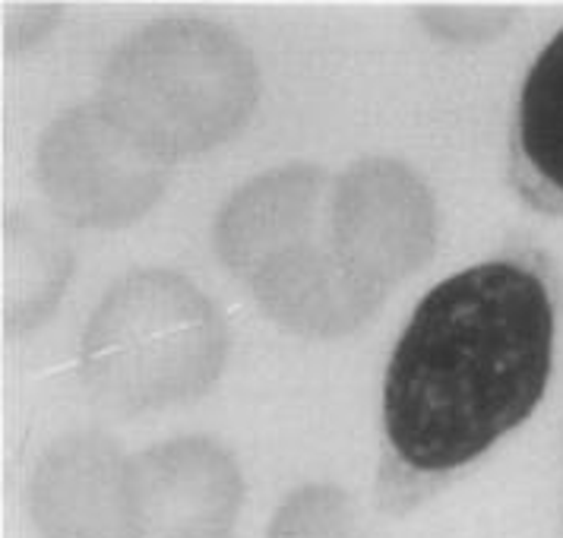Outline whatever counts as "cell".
<instances>
[{"instance_id":"cell-2","label":"cell","mask_w":563,"mask_h":538,"mask_svg":"<svg viewBox=\"0 0 563 538\" xmlns=\"http://www.w3.org/2000/svg\"><path fill=\"white\" fill-rule=\"evenodd\" d=\"M507 172L522 204L563 216V29L538 52L519 86Z\"/></svg>"},{"instance_id":"cell-1","label":"cell","mask_w":563,"mask_h":538,"mask_svg":"<svg viewBox=\"0 0 563 538\" xmlns=\"http://www.w3.org/2000/svg\"><path fill=\"white\" fill-rule=\"evenodd\" d=\"M558 279L536 248H507L437 283L384 374L374 504L406 516L516 431L551 384Z\"/></svg>"}]
</instances>
